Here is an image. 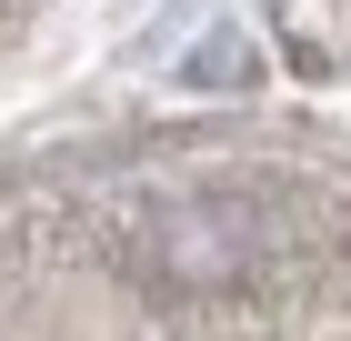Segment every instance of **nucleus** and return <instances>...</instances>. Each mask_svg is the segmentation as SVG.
<instances>
[{
    "instance_id": "nucleus-1",
    "label": "nucleus",
    "mask_w": 351,
    "mask_h": 341,
    "mask_svg": "<svg viewBox=\"0 0 351 341\" xmlns=\"http://www.w3.org/2000/svg\"><path fill=\"white\" fill-rule=\"evenodd\" d=\"M131 281L141 291H181V301H231L261 291L291 261V221L261 191H171L131 221Z\"/></svg>"
}]
</instances>
